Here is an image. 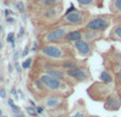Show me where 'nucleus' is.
I'll list each match as a JSON object with an SVG mask.
<instances>
[{
    "mask_svg": "<svg viewBox=\"0 0 121 117\" xmlns=\"http://www.w3.org/2000/svg\"><path fill=\"white\" fill-rule=\"evenodd\" d=\"M111 25V18L107 15L104 16H99L96 18H92L86 23V30L88 31H97L102 32L105 31Z\"/></svg>",
    "mask_w": 121,
    "mask_h": 117,
    "instance_id": "obj_2",
    "label": "nucleus"
},
{
    "mask_svg": "<svg viewBox=\"0 0 121 117\" xmlns=\"http://www.w3.org/2000/svg\"><path fill=\"white\" fill-rule=\"evenodd\" d=\"M8 104H9V107H10V108H12L13 105H15L14 100H13L12 98H10V99H9V100H8Z\"/></svg>",
    "mask_w": 121,
    "mask_h": 117,
    "instance_id": "obj_37",
    "label": "nucleus"
},
{
    "mask_svg": "<svg viewBox=\"0 0 121 117\" xmlns=\"http://www.w3.org/2000/svg\"><path fill=\"white\" fill-rule=\"evenodd\" d=\"M74 48L78 51V53L82 57H89L92 53L91 44L85 40H82V38L74 42Z\"/></svg>",
    "mask_w": 121,
    "mask_h": 117,
    "instance_id": "obj_6",
    "label": "nucleus"
},
{
    "mask_svg": "<svg viewBox=\"0 0 121 117\" xmlns=\"http://www.w3.org/2000/svg\"><path fill=\"white\" fill-rule=\"evenodd\" d=\"M15 9H16L18 12L22 13L23 11H25V3H23L22 1H18L16 3V5H15Z\"/></svg>",
    "mask_w": 121,
    "mask_h": 117,
    "instance_id": "obj_21",
    "label": "nucleus"
},
{
    "mask_svg": "<svg viewBox=\"0 0 121 117\" xmlns=\"http://www.w3.org/2000/svg\"><path fill=\"white\" fill-rule=\"evenodd\" d=\"M2 115H3V114H2V111H1V110H0V117H1Z\"/></svg>",
    "mask_w": 121,
    "mask_h": 117,
    "instance_id": "obj_46",
    "label": "nucleus"
},
{
    "mask_svg": "<svg viewBox=\"0 0 121 117\" xmlns=\"http://www.w3.org/2000/svg\"><path fill=\"white\" fill-rule=\"evenodd\" d=\"M5 20H6V22H8V23H13L15 21V19H14V17H13V16H8Z\"/></svg>",
    "mask_w": 121,
    "mask_h": 117,
    "instance_id": "obj_35",
    "label": "nucleus"
},
{
    "mask_svg": "<svg viewBox=\"0 0 121 117\" xmlns=\"http://www.w3.org/2000/svg\"><path fill=\"white\" fill-rule=\"evenodd\" d=\"M62 104V97L55 95H49L44 99V105L48 110H55Z\"/></svg>",
    "mask_w": 121,
    "mask_h": 117,
    "instance_id": "obj_7",
    "label": "nucleus"
},
{
    "mask_svg": "<svg viewBox=\"0 0 121 117\" xmlns=\"http://www.w3.org/2000/svg\"><path fill=\"white\" fill-rule=\"evenodd\" d=\"M11 95H12L13 97H14L15 100H18L19 99V96H18V92H17L16 88H12L11 90Z\"/></svg>",
    "mask_w": 121,
    "mask_h": 117,
    "instance_id": "obj_28",
    "label": "nucleus"
},
{
    "mask_svg": "<svg viewBox=\"0 0 121 117\" xmlns=\"http://www.w3.org/2000/svg\"><path fill=\"white\" fill-rule=\"evenodd\" d=\"M26 112L32 117H36L38 115L37 112H36V109L33 108V107H26Z\"/></svg>",
    "mask_w": 121,
    "mask_h": 117,
    "instance_id": "obj_20",
    "label": "nucleus"
},
{
    "mask_svg": "<svg viewBox=\"0 0 121 117\" xmlns=\"http://www.w3.org/2000/svg\"><path fill=\"white\" fill-rule=\"evenodd\" d=\"M21 57V53H20V51L19 50H16L14 52V54H13V61L14 62H17V61L19 60V58Z\"/></svg>",
    "mask_w": 121,
    "mask_h": 117,
    "instance_id": "obj_25",
    "label": "nucleus"
},
{
    "mask_svg": "<svg viewBox=\"0 0 121 117\" xmlns=\"http://www.w3.org/2000/svg\"><path fill=\"white\" fill-rule=\"evenodd\" d=\"M120 105H121L120 98L118 96H116V95H112V96H109L108 98H107L104 107H105V109L108 110V111H117L120 108Z\"/></svg>",
    "mask_w": 121,
    "mask_h": 117,
    "instance_id": "obj_9",
    "label": "nucleus"
},
{
    "mask_svg": "<svg viewBox=\"0 0 121 117\" xmlns=\"http://www.w3.org/2000/svg\"><path fill=\"white\" fill-rule=\"evenodd\" d=\"M66 117H86L85 115V113L84 112H82V111H78V112H75L73 115H70V116H66Z\"/></svg>",
    "mask_w": 121,
    "mask_h": 117,
    "instance_id": "obj_24",
    "label": "nucleus"
},
{
    "mask_svg": "<svg viewBox=\"0 0 121 117\" xmlns=\"http://www.w3.org/2000/svg\"><path fill=\"white\" fill-rule=\"evenodd\" d=\"M9 71H10V72H12L13 71V66L12 65H9Z\"/></svg>",
    "mask_w": 121,
    "mask_h": 117,
    "instance_id": "obj_43",
    "label": "nucleus"
},
{
    "mask_svg": "<svg viewBox=\"0 0 121 117\" xmlns=\"http://www.w3.org/2000/svg\"><path fill=\"white\" fill-rule=\"evenodd\" d=\"M56 8H55L54 5L53 6H50L49 9H47V10H45L44 12V15L47 17V18H53L54 16H56Z\"/></svg>",
    "mask_w": 121,
    "mask_h": 117,
    "instance_id": "obj_15",
    "label": "nucleus"
},
{
    "mask_svg": "<svg viewBox=\"0 0 121 117\" xmlns=\"http://www.w3.org/2000/svg\"><path fill=\"white\" fill-rule=\"evenodd\" d=\"M83 37L85 38V40L87 42H92V40H97L101 38V33L97 31H86L85 33L83 34Z\"/></svg>",
    "mask_w": 121,
    "mask_h": 117,
    "instance_id": "obj_12",
    "label": "nucleus"
},
{
    "mask_svg": "<svg viewBox=\"0 0 121 117\" xmlns=\"http://www.w3.org/2000/svg\"><path fill=\"white\" fill-rule=\"evenodd\" d=\"M117 76H118V79L121 81V66L119 67V69H118V72H117Z\"/></svg>",
    "mask_w": 121,
    "mask_h": 117,
    "instance_id": "obj_41",
    "label": "nucleus"
},
{
    "mask_svg": "<svg viewBox=\"0 0 121 117\" xmlns=\"http://www.w3.org/2000/svg\"><path fill=\"white\" fill-rule=\"evenodd\" d=\"M6 95H8V93H6L5 88H4V87L0 88V98H1V99H5L6 98Z\"/></svg>",
    "mask_w": 121,
    "mask_h": 117,
    "instance_id": "obj_29",
    "label": "nucleus"
},
{
    "mask_svg": "<svg viewBox=\"0 0 121 117\" xmlns=\"http://www.w3.org/2000/svg\"><path fill=\"white\" fill-rule=\"evenodd\" d=\"M39 81L43 83V85L45 86V88L49 90H52L55 93L62 92L65 88V83L62 79H57L52 76L48 75V73H43L39 77Z\"/></svg>",
    "mask_w": 121,
    "mask_h": 117,
    "instance_id": "obj_1",
    "label": "nucleus"
},
{
    "mask_svg": "<svg viewBox=\"0 0 121 117\" xmlns=\"http://www.w3.org/2000/svg\"><path fill=\"white\" fill-rule=\"evenodd\" d=\"M13 117H26V115L22 114L21 112H19V113H17V114H13Z\"/></svg>",
    "mask_w": 121,
    "mask_h": 117,
    "instance_id": "obj_38",
    "label": "nucleus"
},
{
    "mask_svg": "<svg viewBox=\"0 0 121 117\" xmlns=\"http://www.w3.org/2000/svg\"><path fill=\"white\" fill-rule=\"evenodd\" d=\"M11 14H12V13H11V11L9 10V9H5V10H4V15H5V17L10 16Z\"/></svg>",
    "mask_w": 121,
    "mask_h": 117,
    "instance_id": "obj_39",
    "label": "nucleus"
},
{
    "mask_svg": "<svg viewBox=\"0 0 121 117\" xmlns=\"http://www.w3.org/2000/svg\"><path fill=\"white\" fill-rule=\"evenodd\" d=\"M100 80L103 82L104 84H111L112 82L114 81L112 75L108 72L107 70H103L102 72L100 73Z\"/></svg>",
    "mask_w": 121,
    "mask_h": 117,
    "instance_id": "obj_13",
    "label": "nucleus"
},
{
    "mask_svg": "<svg viewBox=\"0 0 121 117\" xmlns=\"http://www.w3.org/2000/svg\"><path fill=\"white\" fill-rule=\"evenodd\" d=\"M31 63H32V58H27V60L25 61V62L22 63V65H21V67H22V69H28L31 67Z\"/></svg>",
    "mask_w": 121,
    "mask_h": 117,
    "instance_id": "obj_22",
    "label": "nucleus"
},
{
    "mask_svg": "<svg viewBox=\"0 0 121 117\" xmlns=\"http://www.w3.org/2000/svg\"><path fill=\"white\" fill-rule=\"evenodd\" d=\"M66 73L67 76L78 80V81H85L88 77L87 72L84 70V68H81V67H74V68L68 69Z\"/></svg>",
    "mask_w": 121,
    "mask_h": 117,
    "instance_id": "obj_8",
    "label": "nucleus"
},
{
    "mask_svg": "<svg viewBox=\"0 0 121 117\" xmlns=\"http://www.w3.org/2000/svg\"><path fill=\"white\" fill-rule=\"evenodd\" d=\"M77 1L82 8H89L95 3V0H77Z\"/></svg>",
    "mask_w": 121,
    "mask_h": 117,
    "instance_id": "obj_17",
    "label": "nucleus"
},
{
    "mask_svg": "<svg viewBox=\"0 0 121 117\" xmlns=\"http://www.w3.org/2000/svg\"><path fill=\"white\" fill-rule=\"evenodd\" d=\"M14 67H15V69H16L17 72L21 73V71H22V67L20 66V64H19L18 61H17V62H14Z\"/></svg>",
    "mask_w": 121,
    "mask_h": 117,
    "instance_id": "obj_27",
    "label": "nucleus"
},
{
    "mask_svg": "<svg viewBox=\"0 0 121 117\" xmlns=\"http://www.w3.org/2000/svg\"><path fill=\"white\" fill-rule=\"evenodd\" d=\"M75 10H77V9H75V6H74V5H73V4H72V3H71V4H70V8H69V9H68V10H67V11H66V13H65V15L69 14V13L73 12V11H75Z\"/></svg>",
    "mask_w": 121,
    "mask_h": 117,
    "instance_id": "obj_33",
    "label": "nucleus"
},
{
    "mask_svg": "<svg viewBox=\"0 0 121 117\" xmlns=\"http://www.w3.org/2000/svg\"><path fill=\"white\" fill-rule=\"evenodd\" d=\"M2 32H3V29H2V26H0V35L2 34Z\"/></svg>",
    "mask_w": 121,
    "mask_h": 117,
    "instance_id": "obj_44",
    "label": "nucleus"
},
{
    "mask_svg": "<svg viewBox=\"0 0 121 117\" xmlns=\"http://www.w3.org/2000/svg\"><path fill=\"white\" fill-rule=\"evenodd\" d=\"M1 117H9V116H5V115H2Z\"/></svg>",
    "mask_w": 121,
    "mask_h": 117,
    "instance_id": "obj_47",
    "label": "nucleus"
},
{
    "mask_svg": "<svg viewBox=\"0 0 121 117\" xmlns=\"http://www.w3.org/2000/svg\"><path fill=\"white\" fill-rule=\"evenodd\" d=\"M114 11L118 14H121V0H114L113 2Z\"/></svg>",
    "mask_w": 121,
    "mask_h": 117,
    "instance_id": "obj_19",
    "label": "nucleus"
},
{
    "mask_svg": "<svg viewBox=\"0 0 121 117\" xmlns=\"http://www.w3.org/2000/svg\"><path fill=\"white\" fill-rule=\"evenodd\" d=\"M11 111L13 112V114H17V113H19V112H20V108L17 107V105L15 104V105H13V107L11 108Z\"/></svg>",
    "mask_w": 121,
    "mask_h": 117,
    "instance_id": "obj_31",
    "label": "nucleus"
},
{
    "mask_svg": "<svg viewBox=\"0 0 121 117\" xmlns=\"http://www.w3.org/2000/svg\"><path fill=\"white\" fill-rule=\"evenodd\" d=\"M111 38L113 40H121V26H116L111 33Z\"/></svg>",
    "mask_w": 121,
    "mask_h": 117,
    "instance_id": "obj_14",
    "label": "nucleus"
},
{
    "mask_svg": "<svg viewBox=\"0 0 121 117\" xmlns=\"http://www.w3.org/2000/svg\"><path fill=\"white\" fill-rule=\"evenodd\" d=\"M40 52L44 57L51 58V60H60L65 57V51L56 45H45L40 49Z\"/></svg>",
    "mask_w": 121,
    "mask_h": 117,
    "instance_id": "obj_4",
    "label": "nucleus"
},
{
    "mask_svg": "<svg viewBox=\"0 0 121 117\" xmlns=\"http://www.w3.org/2000/svg\"><path fill=\"white\" fill-rule=\"evenodd\" d=\"M38 49H39V44H38L37 42H34L33 43V46H32L31 51H32V52H37Z\"/></svg>",
    "mask_w": 121,
    "mask_h": 117,
    "instance_id": "obj_30",
    "label": "nucleus"
},
{
    "mask_svg": "<svg viewBox=\"0 0 121 117\" xmlns=\"http://www.w3.org/2000/svg\"><path fill=\"white\" fill-rule=\"evenodd\" d=\"M29 102H30V104H31V107L36 108V104H35V102H34L33 100H29Z\"/></svg>",
    "mask_w": 121,
    "mask_h": 117,
    "instance_id": "obj_42",
    "label": "nucleus"
},
{
    "mask_svg": "<svg viewBox=\"0 0 121 117\" xmlns=\"http://www.w3.org/2000/svg\"><path fill=\"white\" fill-rule=\"evenodd\" d=\"M25 28L23 27H20L19 28V31H18V34H17V36H18V38H21L23 35H25Z\"/></svg>",
    "mask_w": 121,
    "mask_h": 117,
    "instance_id": "obj_32",
    "label": "nucleus"
},
{
    "mask_svg": "<svg viewBox=\"0 0 121 117\" xmlns=\"http://www.w3.org/2000/svg\"><path fill=\"white\" fill-rule=\"evenodd\" d=\"M39 3L45 6H53L59 3V0H40Z\"/></svg>",
    "mask_w": 121,
    "mask_h": 117,
    "instance_id": "obj_18",
    "label": "nucleus"
},
{
    "mask_svg": "<svg viewBox=\"0 0 121 117\" xmlns=\"http://www.w3.org/2000/svg\"><path fill=\"white\" fill-rule=\"evenodd\" d=\"M69 31H70V26H62V27L55 28V29L51 30L50 32H48L43 38V40L46 44H51V43L53 44V43L60 42V40H64Z\"/></svg>",
    "mask_w": 121,
    "mask_h": 117,
    "instance_id": "obj_3",
    "label": "nucleus"
},
{
    "mask_svg": "<svg viewBox=\"0 0 121 117\" xmlns=\"http://www.w3.org/2000/svg\"><path fill=\"white\" fill-rule=\"evenodd\" d=\"M85 12L83 11H73V12L69 13V14L65 15L63 18V23L65 26H77L81 25L84 20H85Z\"/></svg>",
    "mask_w": 121,
    "mask_h": 117,
    "instance_id": "obj_5",
    "label": "nucleus"
},
{
    "mask_svg": "<svg viewBox=\"0 0 121 117\" xmlns=\"http://www.w3.org/2000/svg\"><path fill=\"white\" fill-rule=\"evenodd\" d=\"M29 53H30V46H28V45H27V46L25 47V49H23V51L21 52V57L26 58L28 54H29Z\"/></svg>",
    "mask_w": 121,
    "mask_h": 117,
    "instance_id": "obj_26",
    "label": "nucleus"
},
{
    "mask_svg": "<svg viewBox=\"0 0 121 117\" xmlns=\"http://www.w3.org/2000/svg\"><path fill=\"white\" fill-rule=\"evenodd\" d=\"M36 112H37V114H43L44 113V111H45V109L43 107H38V105H36Z\"/></svg>",
    "mask_w": 121,
    "mask_h": 117,
    "instance_id": "obj_34",
    "label": "nucleus"
},
{
    "mask_svg": "<svg viewBox=\"0 0 121 117\" xmlns=\"http://www.w3.org/2000/svg\"><path fill=\"white\" fill-rule=\"evenodd\" d=\"M21 17H22V20H23V21H26V20L28 19V15H27V13L22 12V16H21Z\"/></svg>",
    "mask_w": 121,
    "mask_h": 117,
    "instance_id": "obj_40",
    "label": "nucleus"
},
{
    "mask_svg": "<svg viewBox=\"0 0 121 117\" xmlns=\"http://www.w3.org/2000/svg\"><path fill=\"white\" fill-rule=\"evenodd\" d=\"M17 92H18V95H19V98L20 99H22V100H26V97H25V95H23V93L21 92L20 90H17Z\"/></svg>",
    "mask_w": 121,
    "mask_h": 117,
    "instance_id": "obj_36",
    "label": "nucleus"
},
{
    "mask_svg": "<svg viewBox=\"0 0 121 117\" xmlns=\"http://www.w3.org/2000/svg\"><path fill=\"white\" fill-rule=\"evenodd\" d=\"M74 67H78V64L74 62V61H65L64 63L62 64V68L66 69V70H68V69H71V68H74Z\"/></svg>",
    "mask_w": 121,
    "mask_h": 117,
    "instance_id": "obj_16",
    "label": "nucleus"
},
{
    "mask_svg": "<svg viewBox=\"0 0 121 117\" xmlns=\"http://www.w3.org/2000/svg\"><path fill=\"white\" fill-rule=\"evenodd\" d=\"M3 48V44H2V42H0V50Z\"/></svg>",
    "mask_w": 121,
    "mask_h": 117,
    "instance_id": "obj_45",
    "label": "nucleus"
},
{
    "mask_svg": "<svg viewBox=\"0 0 121 117\" xmlns=\"http://www.w3.org/2000/svg\"><path fill=\"white\" fill-rule=\"evenodd\" d=\"M9 1H11V0H9Z\"/></svg>",
    "mask_w": 121,
    "mask_h": 117,
    "instance_id": "obj_48",
    "label": "nucleus"
},
{
    "mask_svg": "<svg viewBox=\"0 0 121 117\" xmlns=\"http://www.w3.org/2000/svg\"><path fill=\"white\" fill-rule=\"evenodd\" d=\"M6 42H8L9 44L15 42V33L14 32H10V33L8 34V36H6Z\"/></svg>",
    "mask_w": 121,
    "mask_h": 117,
    "instance_id": "obj_23",
    "label": "nucleus"
},
{
    "mask_svg": "<svg viewBox=\"0 0 121 117\" xmlns=\"http://www.w3.org/2000/svg\"><path fill=\"white\" fill-rule=\"evenodd\" d=\"M83 37V32L81 30H74V31H69L66 34L64 40L66 42H77Z\"/></svg>",
    "mask_w": 121,
    "mask_h": 117,
    "instance_id": "obj_11",
    "label": "nucleus"
},
{
    "mask_svg": "<svg viewBox=\"0 0 121 117\" xmlns=\"http://www.w3.org/2000/svg\"><path fill=\"white\" fill-rule=\"evenodd\" d=\"M45 70H46V73H48V75L52 76V77H54V78H57V79H62V80H64L67 75L62 69H57V68H54V67H51V66H46L45 67Z\"/></svg>",
    "mask_w": 121,
    "mask_h": 117,
    "instance_id": "obj_10",
    "label": "nucleus"
}]
</instances>
